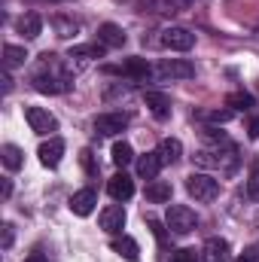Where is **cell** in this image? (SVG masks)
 Here are the masks:
<instances>
[{"mask_svg":"<svg viewBox=\"0 0 259 262\" xmlns=\"http://www.w3.org/2000/svg\"><path fill=\"white\" fill-rule=\"evenodd\" d=\"M226 104L232 107V113H235V110H244V113H250V110L256 107L253 95H247V92H232V95L226 98Z\"/></svg>","mask_w":259,"mask_h":262,"instance_id":"22","label":"cell"},{"mask_svg":"<svg viewBox=\"0 0 259 262\" xmlns=\"http://www.w3.org/2000/svg\"><path fill=\"white\" fill-rule=\"evenodd\" d=\"M256 259H259L256 247H250V250H244V253H241V256H238L235 262H256Z\"/></svg>","mask_w":259,"mask_h":262,"instance_id":"30","label":"cell"},{"mask_svg":"<svg viewBox=\"0 0 259 262\" xmlns=\"http://www.w3.org/2000/svg\"><path fill=\"white\" fill-rule=\"evenodd\" d=\"M146 198H149L153 204H165V201H171V183H168V180H149V186H146Z\"/></svg>","mask_w":259,"mask_h":262,"instance_id":"20","label":"cell"},{"mask_svg":"<svg viewBox=\"0 0 259 262\" xmlns=\"http://www.w3.org/2000/svg\"><path fill=\"white\" fill-rule=\"evenodd\" d=\"M159 79H192L195 76V64L186 58H165L162 64L156 67Z\"/></svg>","mask_w":259,"mask_h":262,"instance_id":"5","label":"cell"},{"mask_svg":"<svg viewBox=\"0 0 259 262\" xmlns=\"http://www.w3.org/2000/svg\"><path fill=\"white\" fill-rule=\"evenodd\" d=\"M55 31H58V37H73V34H76V21L55 18Z\"/></svg>","mask_w":259,"mask_h":262,"instance_id":"26","label":"cell"},{"mask_svg":"<svg viewBox=\"0 0 259 262\" xmlns=\"http://www.w3.org/2000/svg\"><path fill=\"white\" fill-rule=\"evenodd\" d=\"M143 101H146V107H149V113H153L156 119H168V116H171V98H168L165 92L149 89V92L143 95Z\"/></svg>","mask_w":259,"mask_h":262,"instance_id":"13","label":"cell"},{"mask_svg":"<svg viewBox=\"0 0 259 262\" xmlns=\"http://www.w3.org/2000/svg\"><path fill=\"white\" fill-rule=\"evenodd\" d=\"M171 262H201V259H198V253H195V250H189V247H186V250H177Z\"/></svg>","mask_w":259,"mask_h":262,"instance_id":"27","label":"cell"},{"mask_svg":"<svg viewBox=\"0 0 259 262\" xmlns=\"http://www.w3.org/2000/svg\"><path fill=\"white\" fill-rule=\"evenodd\" d=\"M15 28H18V34H21V37L34 40V37H40L43 21H40V15H37V12H28V15H21V18L15 21Z\"/></svg>","mask_w":259,"mask_h":262,"instance_id":"19","label":"cell"},{"mask_svg":"<svg viewBox=\"0 0 259 262\" xmlns=\"http://www.w3.org/2000/svg\"><path fill=\"white\" fill-rule=\"evenodd\" d=\"M12 241H15V229H12V223H3V250H9Z\"/></svg>","mask_w":259,"mask_h":262,"instance_id":"28","label":"cell"},{"mask_svg":"<svg viewBox=\"0 0 259 262\" xmlns=\"http://www.w3.org/2000/svg\"><path fill=\"white\" fill-rule=\"evenodd\" d=\"M25 119H28V125L31 131H37V134H52V131H58V119L49 113V110H43V107H28L25 110Z\"/></svg>","mask_w":259,"mask_h":262,"instance_id":"6","label":"cell"},{"mask_svg":"<svg viewBox=\"0 0 259 262\" xmlns=\"http://www.w3.org/2000/svg\"><path fill=\"white\" fill-rule=\"evenodd\" d=\"M95 204H98V192H95L92 186L73 192V198H70V210H73L76 216H89V213L95 210Z\"/></svg>","mask_w":259,"mask_h":262,"instance_id":"11","label":"cell"},{"mask_svg":"<svg viewBox=\"0 0 259 262\" xmlns=\"http://www.w3.org/2000/svg\"><path fill=\"white\" fill-rule=\"evenodd\" d=\"M122 226H125V210H122L119 204H110V207H104V210H101V229H104V232L119 235V232H122Z\"/></svg>","mask_w":259,"mask_h":262,"instance_id":"14","label":"cell"},{"mask_svg":"<svg viewBox=\"0 0 259 262\" xmlns=\"http://www.w3.org/2000/svg\"><path fill=\"white\" fill-rule=\"evenodd\" d=\"M162 156L159 152H146V156H140L137 159V174L143 177V180H156L159 177V171H162Z\"/></svg>","mask_w":259,"mask_h":262,"instance_id":"15","label":"cell"},{"mask_svg":"<svg viewBox=\"0 0 259 262\" xmlns=\"http://www.w3.org/2000/svg\"><path fill=\"white\" fill-rule=\"evenodd\" d=\"M21 156H25V152H21L15 143H3V146H0V159H3V165H6V171H18L21 162H25Z\"/></svg>","mask_w":259,"mask_h":262,"instance_id":"21","label":"cell"},{"mask_svg":"<svg viewBox=\"0 0 259 262\" xmlns=\"http://www.w3.org/2000/svg\"><path fill=\"white\" fill-rule=\"evenodd\" d=\"M168 3H171V6H189L192 0H168Z\"/></svg>","mask_w":259,"mask_h":262,"instance_id":"34","label":"cell"},{"mask_svg":"<svg viewBox=\"0 0 259 262\" xmlns=\"http://www.w3.org/2000/svg\"><path fill=\"white\" fill-rule=\"evenodd\" d=\"M110 247H113L122 259H128V262L140 259V247H137V241H134V238H128V235H116V238L110 241Z\"/></svg>","mask_w":259,"mask_h":262,"instance_id":"16","label":"cell"},{"mask_svg":"<svg viewBox=\"0 0 259 262\" xmlns=\"http://www.w3.org/2000/svg\"><path fill=\"white\" fill-rule=\"evenodd\" d=\"M37 156H40V162L46 168H58L61 165V156H64V140L61 137H49L46 143H40Z\"/></svg>","mask_w":259,"mask_h":262,"instance_id":"8","label":"cell"},{"mask_svg":"<svg viewBox=\"0 0 259 262\" xmlns=\"http://www.w3.org/2000/svg\"><path fill=\"white\" fill-rule=\"evenodd\" d=\"M70 85H73V76L61 64H55V61H46L43 70L34 73V89L43 92V95H61Z\"/></svg>","mask_w":259,"mask_h":262,"instance_id":"1","label":"cell"},{"mask_svg":"<svg viewBox=\"0 0 259 262\" xmlns=\"http://www.w3.org/2000/svg\"><path fill=\"white\" fill-rule=\"evenodd\" d=\"M250 137H259V116H250Z\"/></svg>","mask_w":259,"mask_h":262,"instance_id":"33","label":"cell"},{"mask_svg":"<svg viewBox=\"0 0 259 262\" xmlns=\"http://www.w3.org/2000/svg\"><path fill=\"white\" fill-rule=\"evenodd\" d=\"M149 226H153V232H156V238H159V241L165 244V229H162V223H159V220H149Z\"/></svg>","mask_w":259,"mask_h":262,"instance_id":"31","label":"cell"},{"mask_svg":"<svg viewBox=\"0 0 259 262\" xmlns=\"http://www.w3.org/2000/svg\"><path fill=\"white\" fill-rule=\"evenodd\" d=\"M247 192H250V198L253 201H259V168L250 174V183H247Z\"/></svg>","mask_w":259,"mask_h":262,"instance_id":"29","label":"cell"},{"mask_svg":"<svg viewBox=\"0 0 259 262\" xmlns=\"http://www.w3.org/2000/svg\"><path fill=\"white\" fill-rule=\"evenodd\" d=\"M162 46H165V49H174V52H189V49L195 46V34L189 31V28L171 25V28L162 31Z\"/></svg>","mask_w":259,"mask_h":262,"instance_id":"4","label":"cell"},{"mask_svg":"<svg viewBox=\"0 0 259 262\" xmlns=\"http://www.w3.org/2000/svg\"><path fill=\"white\" fill-rule=\"evenodd\" d=\"M256 253H259V247H256Z\"/></svg>","mask_w":259,"mask_h":262,"instance_id":"35","label":"cell"},{"mask_svg":"<svg viewBox=\"0 0 259 262\" xmlns=\"http://www.w3.org/2000/svg\"><path fill=\"white\" fill-rule=\"evenodd\" d=\"M107 192H110V198H116V201H128L134 195V180H131L125 171H119V174H113L107 180Z\"/></svg>","mask_w":259,"mask_h":262,"instance_id":"9","label":"cell"},{"mask_svg":"<svg viewBox=\"0 0 259 262\" xmlns=\"http://www.w3.org/2000/svg\"><path fill=\"white\" fill-rule=\"evenodd\" d=\"M25 262H49V256H46L43 250H34V253H31V256H28Z\"/></svg>","mask_w":259,"mask_h":262,"instance_id":"32","label":"cell"},{"mask_svg":"<svg viewBox=\"0 0 259 262\" xmlns=\"http://www.w3.org/2000/svg\"><path fill=\"white\" fill-rule=\"evenodd\" d=\"M198 259L201 262H226L229 259V244L223 238H207L204 247L198 250Z\"/></svg>","mask_w":259,"mask_h":262,"instance_id":"12","label":"cell"},{"mask_svg":"<svg viewBox=\"0 0 259 262\" xmlns=\"http://www.w3.org/2000/svg\"><path fill=\"white\" fill-rule=\"evenodd\" d=\"M119 73H125V76H131V79H143V76L149 73V64H146L143 58H128Z\"/></svg>","mask_w":259,"mask_h":262,"instance_id":"25","label":"cell"},{"mask_svg":"<svg viewBox=\"0 0 259 262\" xmlns=\"http://www.w3.org/2000/svg\"><path fill=\"white\" fill-rule=\"evenodd\" d=\"M125 128H128V113H101L95 119V131L104 134V137H113V134H119Z\"/></svg>","mask_w":259,"mask_h":262,"instance_id":"7","label":"cell"},{"mask_svg":"<svg viewBox=\"0 0 259 262\" xmlns=\"http://www.w3.org/2000/svg\"><path fill=\"white\" fill-rule=\"evenodd\" d=\"M125 31L119 28V25H113V21H104L101 28H98V43H104L107 49H122L125 46Z\"/></svg>","mask_w":259,"mask_h":262,"instance_id":"10","label":"cell"},{"mask_svg":"<svg viewBox=\"0 0 259 262\" xmlns=\"http://www.w3.org/2000/svg\"><path fill=\"white\" fill-rule=\"evenodd\" d=\"M104 49H107L104 43H82V46H73V49L67 52V58H70V61H79V64H82V61L101 58V55H104Z\"/></svg>","mask_w":259,"mask_h":262,"instance_id":"17","label":"cell"},{"mask_svg":"<svg viewBox=\"0 0 259 262\" xmlns=\"http://www.w3.org/2000/svg\"><path fill=\"white\" fill-rule=\"evenodd\" d=\"M131 162H134V149H131V143L116 140V143H113V165H116V168H125V165H131Z\"/></svg>","mask_w":259,"mask_h":262,"instance_id":"23","label":"cell"},{"mask_svg":"<svg viewBox=\"0 0 259 262\" xmlns=\"http://www.w3.org/2000/svg\"><path fill=\"white\" fill-rule=\"evenodd\" d=\"M3 58H6V67L12 70V67H21L28 61V52L21 49V46H12V43H6L3 46Z\"/></svg>","mask_w":259,"mask_h":262,"instance_id":"24","label":"cell"},{"mask_svg":"<svg viewBox=\"0 0 259 262\" xmlns=\"http://www.w3.org/2000/svg\"><path fill=\"white\" fill-rule=\"evenodd\" d=\"M195 223H198V216H195V210H189L186 204H171V207H168L165 226H168L174 235H189L195 229Z\"/></svg>","mask_w":259,"mask_h":262,"instance_id":"3","label":"cell"},{"mask_svg":"<svg viewBox=\"0 0 259 262\" xmlns=\"http://www.w3.org/2000/svg\"><path fill=\"white\" fill-rule=\"evenodd\" d=\"M159 156H162V162L165 165H177L180 162V156H183V143L177 140V137H165L162 143H159V149H156Z\"/></svg>","mask_w":259,"mask_h":262,"instance_id":"18","label":"cell"},{"mask_svg":"<svg viewBox=\"0 0 259 262\" xmlns=\"http://www.w3.org/2000/svg\"><path fill=\"white\" fill-rule=\"evenodd\" d=\"M186 192L195 201H213L220 195V180L210 177V174H189L186 177Z\"/></svg>","mask_w":259,"mask_h":262,"instance_id":"2","label":"cell"}]
</instances>
